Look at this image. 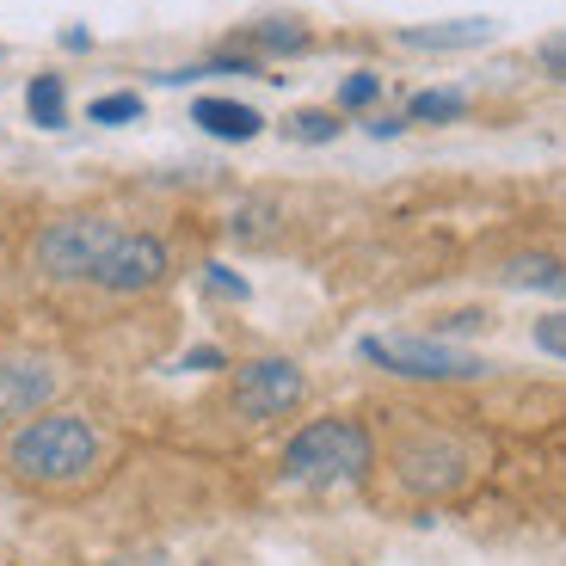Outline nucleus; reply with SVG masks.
I'll list each match as a JSON object with an SVG mask.
<instances>
[{"mask_svg":"<svg viewBox=\"0 0 566 566\" xmlns=\"http://www.w3.org/2000/svg\"><path fill=\"white\" fill-rule=\"evenodd\" d=\"M179 369H191V376H210V369H228V352H222V345H191V352L179 357Z\"/></svg>","mask_w":566,"mask_h":566,"instance_id":"412c9836","label":"nucleus"},{"mask_svg":"<svg viewBox=\"0 0 566 566\" xmlns=\"http://www.w3.org/2000/svg\"><path fill=\"white\" fill-rule=\"evenodd\" d=\"M455 117H468V93L455 86H424L407 99V124H455Z\"/></svg>","mask_w":566,"mask_h":566,"instance_id":"4468645a","label":"nucleus"},{"mask_svg":"<svg viewBox=\"0 0 566 566\" xmlns=\"http://www.w3.org/2000/svg\"><path fill=\"white\" fill-rule=\"evenodd\" d=\"M191 124H198L203 136H216V142H253L259 129H265V117H259L253 105H241V99H222V93H203V99L191 105Z\"/></svg>","mask_w":566,"mask_h":566,"instance_id":"9d476101","label":"nucleus"},{"mask_svg":"<svg viewBox=\"0 0 566 566\" xmlns=\"http://www.w3.org/2000/svg\"><path fill=\"white\" fill-rule=\"evenodd\" d=\"M247 43L259 56H302L314 43V31L296 25V19H259V25H247Z\"/></svg>","mask_w":566,"mask_h":566,"instance_id":"ddd939ff","label":"nucleus"},{"mask_svg":"<svg viewBox=\"0 0 566 566\" xmlns=\"http://www.w3.org/2000/svg\"><path fill=\"white\" fill-rule=\"evenodd\" d=\"M530 339H536V352H548V357H560V364H566V308L542 314V321L530 326Z\"/></svg>","mask_w":566,"mask_h":566,"instance_id":"a211bd4d","label":"nucleus"},{"mask_svg":"<svg viewBox=\"0 0 566 566\" xmlns=\"http://www.w3.org/2000/svg\"><path fill=\"white\" fill-rule=\"evenodd\" d=\"M167 277H172V247L160 234H136V228H124L93 265V290H105V296H148Z\"/></svg>","mask_w":566,"mask_h":566,"instance_id":"39448f33","label":"nucleus"},{"mask_svg":"<svg viewBox=\"0 0 566 566\" xmlns=\"http://www.w3.org/2000/svg\"><path fill=\"white\" fill-rule=\"evenodd\" d=\"M302 395H308V376H302V364H290V357H253V364L234 369V412H241L247 424L296 412Z\"/></svg>","mask_w":566,"mask_h":566,"instance_id":"423d86ee","label":"nucleus"},{"mask_svg":"<svg viewBox=\"0 0 566 566\" xmlns=\"http://www.w3.org/2000/svg\"><path fill=\"white\" fill-rule=\"evenodd\" d=\"M376 468V438L357 419H308L283 443V481L296 486H357Z\"/></svg>","mask_w":566,"mask_h":566,"instance_id":"f03ea898","label":"nucleus"},{"mask_svg":"<svg viewBox=\"0 0 566 566\" xmlns=\"http://www.w3.org/2000/svg\"><path fill=\"white\" fill-rule=\"evenodd\" d=\"M283 129H290V142H333V136H339V112H321V105H302V112H290V124H283Z\"/></svg>","mask_w":566,"mask_h":566,"instance_id":"2eb2a0df","label":"nucleus"},{"mask_svg":"<svg viewBox=\"0 0 566 566\" xmlns=\"http://www.w3.org/2000/svg\"><path fill=\"white\" fill-rule=\"evenodd\" d=\"M400 481L412 486V493L438 499V493H455V486L468 481V455L455 438H412L407 450H400Z\"/></svg>","mask_w":566,"mask_h":566,"instance_id":"6e6552de","label":"nucleus"},{"mask_svg":"<svg viewBox=\"0 0 566 566\" xmlns=\"http://www.w3.org/2000/svg\"><path fill=\"white\" fill-rule=\"evenodd\" d=\"M499 19L474 13V19H438V25H407L400 31V43L407 50H481V43H493Z\"/></svg>","mask_w":566,"mask_h":566,"instance_id":"1a4fd4ad","label":"nucleus"},{"mask_svg":"<svg viewBox=\"0 0 566 566\" xmlns=\"http://www.w3.org/2000/svg\"><path fill=\"white\" fill-rule=\"evenodd\" d=\"M25 117L38 129H62V124H69V86H62V74H31Z\"/></svg>","mask_w":566,"mask_h":566,"instance_id":"f8f14e48","label":"nucleus"},{"mask_svg":"<svg viewBox=\"0 0 566 566\" xmlns=\"http://www.w3.org/2000/svg\"><path fill=\"white\" fill-rule=\"evenodd\" d=\"M400 129H407V117H376V124H369V136H400Z\"/></svg>","mask_w":566,"mask_h":566,"instance_id":"4be33fe9","label":"nucleus"},{"mask_svg":"<svg viewBox=\"0 0 566 566\" xmlns=\"http://www.w3.org/2000/svg\"><path fill=\"white\" fill-rule=\"evenodd\" d=\"M536 62L548 69V81L566 86V31H548V38L536 43Z\"/></svg>","mask_w":566,"mask_h":566,"instance_id":"aec40b11","label":"nucleus"},{"mask_svg":"<svg viewBox=\"0 0 566 566\" xmlns=\"http://www.w3.org/2000/svg\"><path fill=\"white\" fill-rule=\"evenodd\" d=\"M203 290L222 296V302H247V296H253V283H247L241 271H228V265H203Z\"/></svg>","mask_w":566,"mask_h":566,"instance_id":"6ab92c4d","label":"nucleus"},{"mask_svg":"<svg viewBox=\"0 0 566 566\" xmlns=\"http://www.w3.org/2000/svg\"><path fill=\"white\" fill-rule=\"evenodd\" d=\"M376 99H382V74L357 69V74H345V81H339V112H369Z\"/></svg>","mask_w":566,"mask_h":566,"instance_id":"f3484780","label":"nucleus"},{"mask_svg":"<svg viewBox=\"0 0 566 566\" xmlns=\"http://www.w3.org/2000/svg\"><path fill=\"white\" fill-rule=\"evenodd\" d=\"M86 117H93V124H105V129L136 124V117H142V93H99V99L86 105Z\"/></svg>","mask_w":566,"mask_h":566,"instance_id":"dca6fc26","label":"nucleus"},{"mask_svg":"<svg viewBox=\"0 0 566 566\" xmlns=\"http://www.w3.org/2000/svg\"><path fill=\"white\" fill-rule=\"evenodd\" d=\"M62 395V369L50 357H31V352H13L0 357V419H38L50 412V400Z\"/></svg>","mask_w":566,"mask_h":566,"instance_id":"0eeeda50","label":"nucleus"},{"mask_svg":"<svg viewBox=\"0 0 566 566\" xmlns=\"http://www.w3.org/2000/svg\"><path fill=\"white\" fill-rule=\"evenodd\" d=\"M124 228L112 216H56V222L38 228L31 241V271L43 283H93V265L105 259V247L117 241Z\"/></svg>","mask_w":566,"mask_h":566,"instance_id":"7ed1b4c3","label":"nucleus"},{"mask_svg":"<svg viewBox=\"0 0 566 566\" xmlns=\"http://www.w3.org/2000/svg\"><path fill=\"white\" fill-rule=\"evenodd\" d=\"M105 462V431L86 412H38L19 419L7 438V474L38 493H74L99 474Z\"/></svg>","mask_w":566,"mask_h":566,"instance_id":"f257e3e1","label":"nucleus"},{"mask_svg":"<svg viewBox=\"0 0 566 566\" xmlns=\"http://www.w3.org/2000/svg\"><path fill=\"white\" fill-rule=\"evenodd\" d=\"M499 283L505 290H542V296H566V265L548 253H511L499 265Z\"/></svg>","mask_w":566,"mask_h":566,"instance_id":"9b49d317","label":"nucleus"},{"mask_svg":"<svg viewBox=\"0 0 566 566\" xmlns=\"http://www.w3.org/2000/svg\"><path fill=\"white\" fill-rule=\"evenodd\" d=\"M357 357L400 376V382H474V376H486V357L450 339H412V333H376L357 345Z\"/></svg>","mask_w":566,"mask_h":566,"instance_id":"20e7f679","label":"nucleus"}]
</instances>
